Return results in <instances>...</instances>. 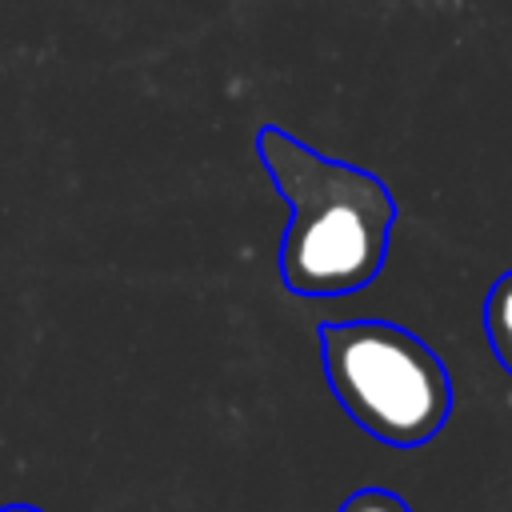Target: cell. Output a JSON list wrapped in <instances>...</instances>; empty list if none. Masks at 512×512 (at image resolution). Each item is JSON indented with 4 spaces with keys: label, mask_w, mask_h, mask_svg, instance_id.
<instances>
[{
    "label": "cell",
    "mask_w": 512,
    "mask_h": 512,
    "mask_svg": "<svg viewBox=\"0 0 512 512\" xmlns=\"http://www.w3.org/2000/svg\"><path fill=\"white\" fill-rule=\"evenodd\" d=\"M256 152L288 204L280 280L296 296H344L372 284L396 224V200L384 180L312 152L276 124L256 132Z\"/></svg>",
    "instance_id": "1"
},
{
    "label": "cell",
    "mask_w": 512,
    "mask_h": 512,
    "mask_svg": "<svg viewBox=\"0 0 512 512\" xmlns=\"http://www.w3.org/2000/svg\"><path fill=\"white\" fill-rule=\"evenodd\" d=\"M324 376L340 408L376 440L416 448L452 412V380L440 356L400 324L344 320L320 328Z\"/></svg>",
    "instance_id": "2"
},
{
    "label": "cell",
    "mask_w": 512,
    "mask_h": 512,
    "mask_svg": "<svg viewBox=\"0 0 512 512\" xmlns=\"http://www.w3.org/2000/svg\"><path fill=\"white\" fill-rule=\"evenodd\" d=\"M484 332L500 368L512 376V272H504L484 300Z\"/></svg>",
    "instance_id": "3"
},
{
    "label": "cell",
    "mask_w": 512,
    "mask_h": 512,
    "mask_svg": "<svg viewBox=\"0 0 512 512\" xmlns=\"http://www.w3.org/2000/svg\"><path fill=\"white\" fill-rule=\"evenodd\" d=\"M340 512H412V508L388 488H360L340 504Z\"/></svg>",
    "instance_id": "4"
},
{
    "label": "cell",
    "mask_w": 512,
    "mask_h": 512,
    "mask_svg": "<svg viewBox=\"0 0 512 512\" xmlns=\"http://www.w3.org/2000/svg\"><path fill=\"white\" fill-rule=\"evenodd\" d=\"M0 512H44V508H32V504H4Z\"/></svg>",
    "instance_id": "5"
}]
</instances>
